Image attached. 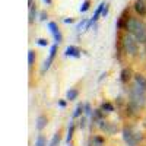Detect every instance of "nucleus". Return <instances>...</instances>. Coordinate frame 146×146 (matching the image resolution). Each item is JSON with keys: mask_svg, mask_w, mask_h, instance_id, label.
I'll list each match as a JSON object with an SVG mask.
<instances>
[{"mask_svg": "<svg viewBox=\"0 0 146 146\" xmlns=\"http://www.w3.org/2000/svg\"><path fill=\"white\" fill-rule=\"evenodd\" d=\"M64 23H73V18H66L64 19Z\"/></svg>", "mask_w": 146, "mask_h": 146, "instance_id": "25", "label": "nucleus"}, {"mask_svg": "<svg viewBox=\"0 0 146 146\" xmlns=\"http://www.w3.org/2000/svg\"><path fill=\"white\" fill-rule=\"evenodd\" d=\"M145 47H146V42H145Z\"/></svg>", "mask_w": 146, "mask_h": 146, "instance_id": "30", "label": "nucleus"}, {"mask_svg": "<svg viewBox=\"0 0 146 146\" xmlns=\"http://www.w3.org/2000/svg\"><path fill=\"white\" fill-rule=\"evenodd\" d=\"M101 110H104V111H107V113H113L114 111V107L110 104V102H104L101 105Z\"/></svg>", "mask_w": 146, "mask_h": 146, "instance_id": "17", "label": "nucleus"}, {"mask_svg": "<svg viewBox=\"0 0 146 146\" xmlns=\"http://www.w3.org/2000/svg\"><path fill=\"white\" fill-rule=\"evenodd\" d=\"M47 18V13H45V12H42V13H41V21H44Z\"/></svg>", "mask_w": 146, "mask_h": 146, "instance_id": "27", "label": "nucleus"}, {"mask_svg": "<svg viewBox=\"0 0 146 146\" xmlns=\"http://www.w3.org/2000/svg\"><path fill=\"white\" fill-rule=\"evenodd\" d=\"M123 139L129 146H136L139 143V140H142V133L133 130L130 127H124L123 129Z\"/></svg>", "mask_w": 146, "mask_h": 146, "instance_id": "3", "label": "nucleus"}, {"mask_svg": "<svg viewBox=\"0 0 146 146\" xmlns=\"http://www.w3.org/2000/svg\"><path fill=\"white\" fill-rule=\"evenodd\" d=\"M78 95H79V91L78 89H70V91H67V100L69 101H73V100L78 98Z\"/></svg>", "mask_w": 146, "mask_h": 146, "instance_id": "13", "label": "nucleus"}, {"mask_svg": "<svg viewBox=\"0 0 146 146\" xmlns=\"http://www.w3.org/2000/svg\"><path fill=\"white\" fill-rule=\"evenodd\" d=\"M56 53H57V44H54V45H51V48H50V56H48V60L44 63V66H42V73L45 72V70H48L50 69V66H51V63H53V60H54V57H56Z\"/></svg>", "mask_w": 146, "mask_h": 146, "instance_id": "5", "label": "nucleus"}, {"mask_svg": "<svg viewBox=\"0 0 146 146\" xmlns=\"http://www.w3.org/2000/svg\"><path fill=\"white\" fill-rule=\"evenodd\" d=\"M58 105H60V107H64V105H66V102H64V101H60V102H58Z\"/></svg>", "mask_w": 146, "mask_h": 146, "instance_id": "28", "label": "nucleus"}, {"mask_svg": "<svg viewBox=\"0 0 146 146\" xmlns=\"http://www.w3.org/2000/svg\"><path fill=\"white\" fill-rule=\"evenodd\" d=\"M135 10L140 16L146 15V0H136L135 2Z\"/></svg>", "mask_w": 146, "mask_h": 146, "instance_id": "7", "label": "nucleus"}, {"mask_svg": "<svg viewBox=\"0 0 146 146\" xmlns=\"http://www.w3.org/2000/svg\"><path fill=\"white\" fill-rule=\"evenodd\" d=\"M48 28H50L51 34L54 35L56 44H60V42H62V40H63V36H62V34H60V31H58V28H57V23H56V22H50V23H48Z\"/></svg>", "mask_w": 146, "mask_h": 146, "instance_id": "6", "label": "nucleus"}, {"mask_svg": "<svg viewBox=\"0 0 146 146\" xmlns=\"http://www.w3.org/2000/svg\"><path fill=\"white\" fill-rule=\"evenodd\" d=\"M34 62H35V51L29 50L28 51V63H29V67L34 66Z\"/></svg>", "mask_w": 146, "mask_h": 146, "instance_id": "16", "label": "nucleus"}, {"mask_svg": "<svg viewBox=\"0 0 146 146\" xmlns=\"http://www.w3.org/2000/svg\"><path fill=\"white\" fill-rule=\"evenodd\" d=\"M85 23H86V19H83V21L79 23V25H78V29H80V28H82V25H85Z\"/></svg>", "mask_w": 146, "mask_h": 146, "instance_id": "26", "label": "nucleus"}, {"mask_svg": "<svg viewBox=\"0 0 146 146\" xmlns=\"http://www.w3.org/2000/svg\"><path fill=\"white\" fill-rule=\"evenodd\" d=\"M92 111H91V105L89 104H85V114H86V115H89Z\"/></svg>", "mask_w": 146, "mask_h": 146, "instance_id": "22", "label": "nucleus"}, {"mask_svg": "<svg viewBox=\"0 0 146 146\" xmlns=\"http://www.w3.org/2000/svg\"><path fill=\"white\" fill-rule=\"evenodd\" d=\"M130 98L136 107H143L146 104V89L140 88L137 83H135V86L130 89Z\"/></svg>", "mask_w": 146, "mask_h": 146, "instance_id": "2", "label": "nucleus"}, {"mask_svg": "<svg viewBox=\"0 0 146 146\" xmlns=\"http://www.w3.org/2000/svg\"><path fill=\"white\" fill-rule=\"evenodd\" d=\"M126 29L130 31L135 38L140 42H146V25L140 21V19H136V18H130L127 25H126Z\"/></svg>", "mask_w": 146, "mask_h": 146, "instance_id": "1", "label": "nucleus"}, {"mask_svg": "<svg viewBox=\"0 0 146 146\" xmlns=\"http://www.w3.org/2000/svg\"><path fill=\"white\" fill-rule=\"evenodd\" d=\"M107 13H108V5H105V6H104V10H102V16L105 18V15H107Z\"/></svg>", "mask_w": 146, "mask_h": 146, "instance_id": "24", "label": "nucleus"}, {"mask_svg": "<svg viewBox=\"0 0 146 146\" xmlns=\"http://www.w3.org/2000/svg\"><path fill=\"white\" fill-rule=\"evenodd\" d=\"M34 19H35V9L32 5V6H29V23H34Z\"/></svg>", "mask_w": 146, "mask_h": 146, "instance_id": "20", "label": "nucleus"}, {"mask_svg": "<svg viewBox=\"0 0 146 146\" xmlns=\"http://www.w3.org/2000/svg\"><path fill=\"white\" fill-rule=\"evenodd\" d=\"M58 143H60V135L56 133V135L53 136V139H51V142H50V146H58Z\"/></svg>", "mask_w": 146, "mask_h": 146, "instance_id": "18", "label": "nucleus"}, {"mask_svg": "<svg viewBox=\"0 0 146 146\" xmlns=\"http://www.w3.org/2000/svg\"><path fill=\"white\" fill-rule=\"evenodd\" d=\"M47 124H48V118L45 117V115H38V118H36V129L38 130H44L45 127H47Z\"/></svg>", "mask_w": 146, "mask_h": 146, "instance_id": "8", "label": "nucleus"}, {"mask_svg": "<svg viewBox=\"0 0 146 146\" xmlns=\"http://www.w3.org/2000/svg\"><path fill=\"white\" fill-rule=\"evenodd\" d=\"M131 75H133V73H131V70L130 69H123V70H121V73H120V79H121V82H123V83H127L130 79H131Z\"/></svg>", "mask_w": 146, "mask_h": 146, "instance_id": "10", "label": "nucleus"}, {"mask_svg": "<svg viewBox=\"0 0 146 146\" xmlns=\"http://www.w3.org/2000/svg\"><path fill=\"white\" fill-rule=\"evenodd\" d=\"M102 145H104V139L100 137V136H95L92 143H91V146H102Z\"/></svg>", "mask_w": 146, "mask_h": 146, "instance_id": "15", "label": "nucleus"}, {"mask_svg": "<svg viewBox=\"0 0 146 146\" xmlns=\"http://www.w3.org/2000/svg\"><path fill=\"white\" fill-rule=\"evenodd\" d=\"M73 131H75V126L72 124V126H70V129H69V135H67V139H66V140H67V143H70V139H72V136H73Z\"/></svg>", "mask_w": 146, "mask_h": 146, "instance_id": "21", "label": "nucleus"}, {"mask_svg": "<svg viewBox=\"0 0 146 146\" xmlns=\"http://www.w3.org/2000/svg\"><path fill=\"white\" fill-rule=\"evenodd\" d=\"M35 146H47V139L44 135H38V137L35 139Z\"/></svg>", "mask_w": 146, "mask_h": 146, "instance_id": "12", "label": "nucleus"}, {"mask_svg": "<svg viewBox=\"0 0 146 146\" xmlns=\"http://www.w3.org/2000/svg\"><path fill=\"white\" fill-rule=\"evenodd\" d=\"M135 82L139 85L140 88L146 89V78L143 75H140V73H137V75H135Z\"/></svg>", "mask_w": 146, "mask_h": 146, "instance_id": "11", "label": "nucleus"}, {"mask_svg": "<svg viewBox=\"0 0 146 146\" xmlns=\"http://www.w3.org/2000/svg\"><path fill=\"white\" fill-rule=\"evenodd\" d=\"M85 110V105L83 104H79L76 108H75V113H73V118H76V117H79L80 114H82V111Z\"/></svg>", "mask_w": 146, "mask_h": 146, "instance_id": "14", "label": "nucleus"}, {"mask_svg": "<svg viewBox=\"0 0 146 146\" xmlns=\"http://www.w3.org/2000/svg\"><path fill=\"white\" fill-rule=\"evenodd\" d=\"M123 47L127 54H136L137 53V40L135 41V38L127 34L123 36Z\"/></svg>", "mask_w": 146, "mask_h": 146, "instance_id": "4", "label": "nucleus"}, {"mask_svg": "<svg viewBox=\"0 0 146 146\" xmlns=\"http://www.w3.org/2000/svg\"><path fill=\"white\" fill-rule=\"evenodd\" d=\"M89 6H91V0H85V2L82 3V6L79 7V10L80 12H86L89 9Z\"/></svg>", "mask_w": 146, "mask_h": 146, "instance_id": "19", "label": "nucleus"}, {"mask_svg": "<svg viewBox=\"0 0 146 146\" xmlns=\"http://www.w3.org/2000/svg\"><path fill=\"white\" fill-rule=\"evenodd\" d=\"M66 56H72V57H80V50L78 47H75V45H69L67 48H66Z\"/></svg>", "mask_w": 146, "mask_h": 146, "instance_id": "9", "label": "nucleus"}, {"mask_svg": "<svg viewBox=\"0 0 146 146\" xmlns=\"http://www.w3.org/2000/svg\"><path fill=\"white\" fill-rule=\"evenodd\" d=\"M44 2H47V5H51V3H53V0H44Z\"/></svg>", "mask_w": 146, "mask_h": 146, "instance_id": "29", "label": "nucleus"}, {"mask_svg": "<svg viewBox=\"0 0 146 146\" xmlns=\"http://www.w3.org/2000/svg\"><path fill=\"white\" fill-rule=\"evenodd\" d=\"M70 146H72V145H70Z\"/></svg>", "mask_w": 146, "mask_h": 146, "instance_id": "31", "label": "nucleus"}, {"mask_svg": "<svg viewBox=\"0 0 146 146\" xmlns=\"http://www.w3.org/2000/svg\"><path fill=\"white\" fill-rule=\"evenodd\" d=\"M38 44H40V45H42V47H45V45L48 44V41H47V40H44V38H40V40H38Z\"/></svg>", "mask_w": 146, "mask_h": 146, "instance_id": "23", "label": "nucleus"}]
</instances>
